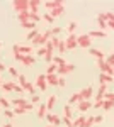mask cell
Returning <instances> with one entry per match:
<instances>
[{
	"instance_id": "1",
	"label": "cell",
	"mask_w": 114,
	"mask_h": 127,
	"mask_svg": "<svg viewBox=\"0 0 114 127\" xmlns=\"http://www.w3.org/2000/svg\"><path fill=\"white\" fill-rule=\"evenodd\" d=\"M53 36H51V31L48 29L46 32H39L38 37L32 41V46H36V48H41V46H46V42L51 39Z\"/></svg>"
},
{
	"instance_id": "2",
	"label": "cell",
	"mask_w": 114,
	"mask_h": 127,
	"mask_svg": "<svg viewBox=\"0 0 114 127\" xmlns=\"http://www.w3.org/2000/svg\"><path fill=\"white\" fill-rule=\"evenodd\" d=\"M12 7L14 10L20 14V12H29V2L27 0H15V2H12Z\"/></svg>"
},
{
	"instance_id": "3",
	"label": "cell",
	"mask_w": 114,
	"mask_h": 127,
	"mask_svg": "<svg viewBox=\"0 0 114 127\" xmlns=\"http://www.w3.org/2000/svg\"><path fill=\"white\" fill-rule=\"evenodd\" d=\"M77 37H78V36H75V34H68V37L65 39V44H67V51H73L75 48H78Z\"/></svg>"
},
{
	"instance_id": "4",
	"label": "cell",
	"mask_w": 114,
	"mask_h": 127,
	"mask_svg": "<svg viewBox=\"0 0 114 127\" xmlns=\"http://www.w3.org/2000/svg\"><path fill=\"white\" fill-rule=\"evenodd\" d=\"M97 66H99V69H101V73H106V75H111L113 76V73H114V68L107 63V61H97Z\"/></svg>"
},
{
	"instance_id": "5",
	"label": "cell",
	"mask_w": 114,
	"mask_h": 127,
	"mask_svg": "<svg viewBox=\"0 0 114 127\" xmlns=\"http://www.w3.org/2000/svg\"><path fill=\"white\" fill-rule=\"evenodd\" d=\"M77 42H78V48H90V36L89 34H82V36H78L77 37Z\"/></svg>"
},
{
	"instance_id": "6",
	"label": "cell",
	"mask_w": 114,
	"mask_h": 127,
	"mask_svg": "<svg viewBox=\"0 0 114 127\" xmlns=\"http://www.w3.org/2000/svg\"><path fill=\"white\" fill-rule=\"evenodd\" d=\"M46 75H38V78H36V88H38L39 92H46Z\"/></svg>"
},
{
	"instance_id": "7",
	"label": "cell",
	"mask_w": 114,
	"mask_h": 127,
	"mask_svg": "<svg viewBox=\"0 0 114 127\" xmlns=\"http://www.w3.org/2000/svg\"><path fill=\"white\" fill-rule=\"evenodd\" d=\"M46 120L49 122V126H53V127L63 124V119H60L56 114H46Z\"/></svg>"
},
{
	"instance_id": "8",
	"label": "cell",
	"mask_w": 114,
	"mask_h": 127,
	"mask_svg": "<svg viewBox=\"0 0 114 127\" xmlns=\"http://www.w3.org/2000/svg\"><path fill=\"white\" fill-rule=\"evenodd\" d=\"M78 93H80V98H82V100H90L92 95H94V88L92 87H85V88H82Z\"/></svg>"
},
{
	"instance_id": "9",
	"label": "cell",
	"mask_w": 114,
	"mask_h": 127,
	"mask_svg": "<svg viewBox=\"0 0 114 127\" xmlns=\"http://www.w3.org/2000/svg\"><path fill=\"white\" fill-rule=\"evenodd\" d=\"M97 26L101 27V31H104L107 29V19H106V12H101L99 15H97Z\"/></svg>"
},
{
	"instance_id": "10",
	"label": "cell",
	"mask_w": 114,
	"mask_h": 127,
	"mask_svg": "<svg viewBox=\"0 0 114 127\" xmlns=\"http://www.w3.org/2000/svg\"><path fill=\"white\" fill-rule=\"evenodd\" d=\"M73 69H75L73 64H65V66H61V68L56 69V75L58 76H65V75H68V73H72Z\"/></svg>"
},
{
	"instance_id": "11",
	"label": "cell",
	"mask_w": 114,
	"mask_h": 127,
	"mask_svg": "<svg viewBox=\"0 0 114 127\" xmlns=\"http://www.w3.org/2000/svg\"><path fill=\"white\" fill-rule=\"evenodd\" d=\"M90 56H94L97 61H104L106 59V54H104V51H101V49H95V48H90Z\"/></svg>"
},
{
	"instance_id": "12",
	"label": "cell",
	"mask_w": 114,
	"mask_h": 127,
	"mask_svg": "<svg viewBox=\"0 0 114 127\" xmlns=\"http://www.w3.org/2000/svg\"><path fill=\"white\" fill-rule=\"evenodd\" d=\"M49 14H51V17L55 19V17H60V15H63L65 14V5L63 3H60L58 7H55L53 10H49Z\"/></svg>"
},
{
	"instance_id": "13",
	"label": "cell",
	"mask_w": 114,
	"mask_h": 127,
	"mask_svg": "<svg viewBox=\"0 0 114 127\" xmlns=\"http://www.w3.org/2000/svg\"><path fill=\"white\" fill-rule=\"evenodd\" d=\"M43 5V2L39 0H31L29 2V12H34V14H39V7Z\"/></svg>"
},
{
	"instance_id": "14",
	"label": "cell",
	"mask_w": 114,
	"mask_h": 127,
	"mask_svg": "<svg viewBox=\"0 0 114 127\" xmlns=\"http://www.w3.org/2000/svg\"><path fill=\"white\" fill-rule=\"evenodd\" d=\"M106 92H107V85H101V87H99V90H97V93H95V102L104 100Z\"/></svg>"
},
{
	"instance_id": "15",
	"label": "cell",
	"mask_w": 114,
	"mask_h": 127,
	"mask_svg": "<svg viewBox=\"0 0 114 127\" xmlns=\"http://www.w3.org/2000/svg\"><path fill=\"white\" fill-rule=\"evenodd\" d=\"M113 81H114V76H111V75H106V73L99 75V83L101 85H107V83H113Z\"/></svg>"
},
{
	"instance_id": "16",
	"label": "cell",
	"mask_w": 114,
	"mask_h": 127,
	"mask_svg": "<svg viewBox=\"0 0 114 127\" xmlns=\"http://www.w3.org/2000/svg\"><path fill=\"white\" fill-rule=\"evenodd\" d=\"M10 103H12L14 107H22V108H26V105H27L29 102L26 100V98H22V97H17V98H14Z\"/></svg>"
},
{
	"instance_id": "17",
	"label": "cell",
	"mask_w": 114,
	"mask_h": 127,
	"mask_svg": "<svg viewBox=\"0 0 114 127\" xmlns=\"http://www.w3.org/2000/svg\"><path fill=\"white\" fill-rule=\"evenodd\" d=\"M90 107H94V103H90V100H80V103H78V110L80 112H87Z\"/></svg>"
},
{
	"instance_id": "18",
	"label": "cell",
	"mask_w": 114,
	"mask_h": 127,
	"mask_svg": "<svg viewBox=\"0 0 114 127\" xmlns=\"http://www.w3.org/2000/svg\"><path fill=\"white\" fill-rule=\"evenodd\" d=\"M60 3H63V2H58V0H49V2H44L43 5H44L46 12H49V10H53V9H55V7H58Z\"/></svg>"
},
{
	"instance_id": "19",
	"label": "cell",
	"mask_w": 114,
	"mask_h": 127,
	"mask_svg": "<svg viewBox=\"0 0 114 127\" xmlns=\"http://www.w3.org/2000/svg\"><path fill=\"white\" fill-rule=\"evenodd\" d=\"M106 19H107V27H111L114 31V12L113 10H107L106 12Z\"/></svg>"
},
{
	"instance_id": "20",
	"label": "cell",
	"mask_w": 114,
	"mask_h": 127,
	"mask_svg": "<svg viewBox=\"0 0 114 127\" xmlns=\"http://www.w3.org/2000/svg\"><path fill=\"white\" fill-rule=\"evenodd\" d=\"M80 100H82V98H80V93H78V92H77V93H73V95H70V98H68V105H70V107H72V105H78V103H80Z\"/></svg>"
},
{
	"instance_id": "21",
	"label": "cell",
	"mask_w": 114,
	"mask_h": 127,
	"mask_svg": "<svg viewBox=\"0 0 114 127\" xmlns=\"http://www.w3.org/2000/svg\"><path fill=\"white\" fill-rule=\"evenodd\" d=\"M58 80H60V76H58V75H46L48 85H53V87H56V85H58Z\"/></svg>"
},
{
	"instance_id": "22",
	"label": "cell",
	"mask_w": 114,
	"mask_h": 127,
	"mask_svg": "<svg viewBox=\"0 0 114 127\" xmlns=\"http://www.w3.org/2000/svg\"><path fill=\"white\" fill-rule=\"evenodd\" d=\"M89 36H90V37H99V39H102V37H107V34H106L104 31H90V32H89Z\"/></svg>"
},
{
	"instance_id": "23",
	"label": "cell",
	"mask_w": 114,
	"mask_h": 127,
	"mask_svg": "<svg viewBox=\"0 0 114 127\" xmlns=\"http://www.w3.org/2000/svg\"><path fill=\"white\" fill-rule=\"evenodd\" d=\"M46 110H48V108H46V103H41V105L38 107V119H39V120L46 117Z\"/></svg>"
},
{
	"instance_id": "24",
	"label": "cell",
	"mask_w": 114,
	"mask_h": 127,
	"mask_svg": "<svg viewBox=\"0 0 114 127\" xmlns=\"http://www.w3.org/2000/svg\"><path fill=\"white\" fill-rule=\"evenodd\" d=\"M17 19L20 22H27V20H31V12H20V14H17Z\"/></svg>"
},
{
	"instance_id": "25",
	"label": "cell",
	"mask_w": 114,
	"mask_h": 127,
	"mask_svg": "<svg viewBox=\"0 0 114 127\" xmlns=\"http://www.w3.org/2000/svg\"><path fill=\"white\" fill-rule=\"evenodd\" d=\"M32 51H34V49L31 48V46H20L19 44V53L20 54H24V56H26V54H32Z\"/></svg>"
},
{
	"instance_id": "26",
	"label": "cell",
	"mask_w": 114,
	"mask_h": 127,
	"mask_svg": "<svg viewBox=\"0 0 114 127\" xmlns=\"http://www.w3.org/2000/svg\"><path fill=\"white\" fill-rule=\"evenodd\" d=\"M85 115H80V117H77L75 120H73V127H84V124H85Z\"/></svg>"
},
{
	"instance_id": "27",
	"label": "cell",
	"mask_w": 114,
	"mask_h": 127,
	"mask_svg": "<svg viewBox=\"0 0 114 127\" xmlns=\"http://www.w3.org/2000/svg\"><path fill=\"white\" fill-rule=\"evenodd\" d=\"M53 63L56 64L58 68H61V66H65V64H68L67 61H65V59L61 58V56H55V58H53Z\"/></svg>"
},
{
	"instance_id": "28",
	"label": "cell",
	"mask_w": 114,
	"mask_h": 127,
	"mask_svg": "<svg viewBox=\"0 0 114 127\" xmlns=\"http://www.w3.org/2000/svg\"><path fill=\"white\" fill-rule=\"evenodd\" d=\"M55 103H56V95H51V97H48L46 108H48V110H51V108L55 107Z\"/></svg>"
},
{
	"instance_id": "29",
	"label": "cell",
	"mask_w": 114,
	"mask_h": 127,
	"mask_svg": "<svg viewBox=\"0 0 114 127\" xmlns=\"http://www.w3.org/2000/svg\"><path fill=\"white\" fill-rule=\"evenodd\" d=\"M14 85L15 83H12V81H3L2 88H3V92H14Z\"/></svg>"
},
{
	"instance_id": "30",
	"label": "cell",
	"mask_w": 114,
	"mask_h": 127,
	"mask_svg": "<svg viewBox=\"0 0 114 127\" xmlns=\"http://www.w3.org/2000/svg\"><path fill=\"white\" fill-rule=\"evenodd\" d=\"M63 117L73 119V114H72V107H70V105H65V107H63Z\"/></svg>"
},
{
	"instance_id": "31",
	"label": "cell",
	"mask_w": 114,
	"mask_h": 127,
	"mask_svg": "<svg viewBox=\"0 0 114 127\" xmlns=\"http://www.w3.org/2000/svg\"><path fill=\"white\" fill-rule=\"evenodd\" d=\"M20 26H22L24 29H27V31H34L36 29V24L31 22V20H27V22H20Z\"/></svg>"
},
{
	"instance_id": "32",
	"label": "cell",
	"mask_w": 114,
	"mask_h": 127,
	"mask_svg": "<svg viewBox=\"0 0 114 127\" xmlns=\"http://www.w3.org/2000/svg\"><path fill=\"white\" fill-rule=\"evenodd\" d=\"M56 69H58V66L55 64V63L48 64V68H46V75H56Z\"/></svg>"
},
{
	"instance_id": "33",
	"label": "cell",
	"mask_w": 114,
	"mask_h": 127,
	"mask_svg": "<svg viewBox=\"0 0 114 127\" xmlns=\"http://www.w3.org/2000/svg\"><path fill=\"white\" fill-rule=\"evenodd\" d=\"M38 34H39V32H38L36 29H34V31H29V32H27V36H26V39L32 42V41H34L36 37H38Z\"/></svg>"
},
{
	"instance_id": "34",
	"label": "cell",
	"mask_w": 114,
	"mask_h": 127,
	"mask_svg": "<svg viewBox=\"0 0 114 127\" xmlns=\"http://www.w3.org/2000/svg\"><path fill=\"white\" fill-rule=\"evenodd\" d=\"M24 90H26V92H29V93H31V95H36V85H32V83H31V81H29L27 85H26V87H24Z\"/></svg>"
},
{
	"instance_id": "35",
	"label": "cell",
	"mask_w": 114,
	"mask_h": 127,
	"mask_svg": "<svg viewBox=\"0 0 114 127\" xmlns=\"http://www.w3.org/2000/svg\"><path fill=\"white\" fill-rule=\"evenodd\" d=\"M77 27H78V24H77V22H70V24H68V27H67L68 34H75Z\"/></svg>"
},
{
	"instance_id": "36",
	"label": "cell",
	"mask_w": 114,
	"mask_h": 127,
	"mask_svg": "<svg viewBox=\"0 0 114 127\" xmlns=\"http://www.w3.org/2000/svg\"><path fill=\"white\" fill-rule=\"evenodd\" d=\"M0 107H3L5 110L10 107V100H7L5 97H0Z\"/></svg>"
},
{
	"instance_id": "37",
	"label": "cell",
	"mask_w": 114,
	"mask_h": 127,
	"mask_svg": "<svg viewBox=\"0 0 114 127\" xmlns=\"http://www.w3.org/2000/svg\"><path fill=\"white\" fill-rule=\"evenodd\" d=\"M114 108V102H111V100H104V107H102V110H113Z\"/></svg>"
},
{
	"instance_id": "38",
	"label": "cell",
	"mask_w": 114,
	"mask_h": 127,
	"mask_svg": "<svg viewBox=\"0 0 114 127\" xmlns=\"http://www.w3.org/2000/svg\"><path fill=\"white\" fill-rule=\"evenodd\" d=\"M17 80H19V85H20L22 88H24V87H26V85L29 83L27 78H26V75H19V78H17Z\"/></svg>"
},
{
	"instance_id": "39",
	"label": "cell",
	"mask_w": 114,
	"mask_h": 127,
	"mask_svg": "<svg viewBox=\"0 0 114 127\" xmlns=\"http://www.w3.org/2000/svg\"><path fill=\"white\" fill-rule=\"evenodd\" d=\"M58 51H60V54L67 53V44H65V39H61V41H60V46H58Z\"/></svg>"
},
{
	"instance_id": "40",
	"label": "cell",
	"mask_w": 114,
	"mask_h": 127,
	"mask_svg": "<svg viewBox=\"0 0 114 127\" xmlns=\"http://www.w3.org/2000/svg\"><path fill=\"white\" fill-rule=\"evenodd\" d=\"M41 19H43V17H41L39 14H34V12H31V22H34V24H38V22H39Z\"/></svg>"
},
{
	"instance_id": "41",
	"label": "cell",
	"mask_w": 114,
	"mask_h": 127,
	"mask_svg": "<svg viewBox=\"0 0 114 127\" xmlns=\"http://www.w3.org/2000/svg\"><path fill=\"white\" fill-rule=\"evenodd\" d=\"M14 114H15V115H24V114H27V110L22 108V107H15L14 108Z\"/></svg>"
},
{
	"instance_id": "42",
	"label": "cell",
	"mask_w": 114,
	"mask_h": 127,
	"mask_svg": "<svg viewBox=\"0 0 114 127\" xmlns=\"http://www.w3.org/2000/svg\"><path fill=\"white\" fill-rule=\"evenodd\" d=\"M43 20H46L48 24H53V17H51V14H49V12H46V14H43Z\"/></svg>"
},
{
	"instance_id": "43",
	"label": "cell",
	"mask_w": 114,
	"mask_h": 127,
	"mask_svg": "<svg viewBox=\"0 0 114 127\" xmlns=\"http://www.w3.org/2000/svg\"><path fill=\"white\" fill-rule=\"evenodd\" d=\"M7 69H9V73L12 75V78H19V71L14 68V66H10V68H7Z\"/></svg>"
},
{
	"instance_id": "44",
	"label": "cell",
	"mask_w": 114,
	"mask_h": 127,
	"mask_svg": "<svg viewBox=\"0 0 114 127\" xmlns=\"http://www.w3.org/2000/svg\"><path fill=\"white\" fill-rule=\"evenodd\" d=\"M94 124H95V122H94V115H92V117H87V119H85V124H84V127H92Z\"/></svg>"
},
{
	"instance_id": "45",
	"label": "cell",
	"mask_w": 114,
	"mask_h": 127,
	"mask_svg": "<svg viewBox=\"0 0 114 127\" xmlns=\"http://www.w3.org/2000/svg\"><path fill=\"white\" fill-rule=\"evenodd\" d=\"M49 41H51V44L55 46V49H58V46H60V41H61V39H60V37H56V36H53Z\"/></svg>"
},
{
	"instance_id": "46",
	"label": "cell",
	"mask_w": 114,
	"mask_h": 127,
	"mask_svg": "<svg viewBox=\"0 0 114 127\" xmlns=\"http://www.w3.org/2000/svg\"><path fill=\"white\" fill-rule=\"evenodd\" d=\"M14 92H15V93H19V95H22V93H24L26 90L20 87V85H17V83H15V85H14Z\"/></svg>"
},
{
	"instance_id": "47",
	"label": "cell",
	"mask_w": 114,
	"mask_h": 127,
	"mask_svg": "<svg viewBox=\"0 0 114 127\" xmlns=\"http://www.w3.org/2000/svg\"><path fill=\"white\" fill-rule=\"evenodd\" d=\"M51 36H58L60 32H61V27H58V26H55V27H51Z\"/></svg>"
},
{
	"instance_id": "48",
	"label": "cell",
	"mask_w": 114,
	"mask_h": 127,
	"mask_svg": "<svg viewBox=\"0 0 114 127\" xmlns=\"http://www.w3.org/2000/svg\"><path fill=\"white\" fill-rule=\"evenodd\" d=\"M104 100H111V102H114V92H106Z\"/></svg>"
},
{
	"instance_id": "49",
	"label": "cell",
	"mask_w": 114,
	"mask_h": 127,
	"mask_svg": "<svg viewBox=\"0 0 114 127\" xmlns=\"http://www.w3.org/2000/svg\"><path fill=\"white\" fill-rule=\"evenodd\" d=\"M36 53H38V56H43V58H44V56H46V48H44V46H41V48H38Z\"/></svg>"
},
{
	"instance_id": "50",
	"label": "cell",
	"mask_w": 114,
	"mask_h": 127,
	"mask_svg": "<svg viewBox=\"0 0 114 127\" xmlns=\"http://www.w3.org/2000/svg\"><path fill=\"white\" fill-rule=\"evenodd\" d=\"M106 61L114 68V53H113V54H109V56H106Z\"/></svg>"
},
{
	"instance_id": "51",
	"label": "cell",
	"mask_w": 114,
	"mask_h": 127,
	"mask_svg": "<svg viewBox=\"0 0 114 127\" xmlns=\"http://www.w3.org/2000/svg\"><path fill=\"white\" fill-rule=\"evenodd\" d=\"M63 124L67 127H73V120L72 119H67V117H63Z\"/></svg>"
},
{
	"instance_id": "52",
	"label": "cell",
	"mask_w": 114,
	"mask_h": 127,
	"mask_svg": "<svg viewBox=\"0 0 114 127\" xmlns=\"http://www.w3.org/2000/svg\"><path fill=\"white\" fill-rule=\"evenodd\" d=\"M3 114H5V117H7V119H12L14 115H15V114H14V110H9V108H7Z\"/></svg>"
},
{
	"instance_id": "53",
	"label": "cell",
	"mask_w": 114,
	"mask_h": 127,
	"mask_svg": "<svg viewBox=\"0 0 114 127\" xmlns=\"http://www.w3.org/2000/svg\"><path fill=\"white\" fill-rule=\"evenodd\" d=\"M102 120H104V117H102V115H94V122H95V124H101Z\"/></svg>"
},
{
	"instance_id": "54",
	"label": "cell",
	"mask_w": 114,
	"mask_h": 127,
	"mask_svg": "<svg viewBox=\"0 0 114 127\" xmlns=\"http://www.w3.org/2000/svg\"><path fill=\"white\" fill-rule=\"evenodd\" d=\"M44 48H46L48 51H55V46L51 44V41H48V42H46V46H44Z\"/></svg>"
},
{
	"instance_id": "55",
	"label": "cell",
	"mask_w": 114,
	"mask_h": 127,
	"mask_svg": "<svg viewBox=\"0 0 114 127\" xmlns=\"http://www.w3.org/2000/svg\"><path fill=\"white\" fill-rule=\"evenodd\" d=\"M94 107H95V108H102V107H104V100H101V102H95Z\"/></svg>"
},
{
	"instance_id": "56",
	"label": "cell",
	"mask_w": 114,
	"mask_h": 127,
	"mask_svg": "<svg viewBox=\"0 0 114 127\" xmlns=\"http://www.w3.org/2000/svg\"><path fill=\"white\" fill-rule=\"evenodd\" d=\"M58 85H60V87H65V85H67L65 78H61V76H60V80H58Z\"/></svg>"
},
{
	"instance_id": "57",
	"label": "cell",
	"mask_w": 114,
	"mask_h": 127,
	"mask_svg": "<svg viewBox=\"0 0 114 127\" xmlns=\"http://www.w3.org/2000/svg\"><path fill=\"white\" fill-rule=\"evenodd\" d=\"M31 103H39V95H32V102Z\"/></svg>"
},
{
	"instance_id": "58",
	"label": "cell",
	"mask_w": 114,
	"mask_h": 127,
	"mask_svg": "<svg viewBox=\"0 0 114 127\" xmlns=\"http://www.w3.org/2000/svg\"><path fill=\"white\" fill-rule=\"evenodd\" d=\"M32 108H34V105H32V103H27V105H26V110H27V112H31Z\"/></svg>"
},
{
	"instance_id": "59",
	"label": "cell",
	"mask_w": 114,
	"mask_h": 127,
	"mask_svg": "<svg viewBox=\"0 0 114 127\" xmlns=\"http://www.w3.org/2000/svg\"><path fill=\"white\" fill-rule=\"evenodd\" d=\"M2 127H12V124H10V122H7V124H3Z\"/></svg>"
},
{
	"instance_id": "60",
	"label": "cell",
	"mask_w": 114,
	"mask_h": 127,
	"mask_svg": "<svg viewBox=\"0 0 114 127\" xmlns=\"http://www.w3.org/2000/svg\"><path fill=\"white\" fill-rule=\"evenodd\" d=\"M0 88H2V76H0Z\"/></svg>"
},
{
	"instance_id": "61",
	"label": "cell",
	"mask_w": 114,
	"mask_h": 127,
	"mask_svg": "<svg viewBox=\"0 0 114 127\" xmlns=\"http://www.w3.org/2000/svg\"><path fill=\"white\" fill-rule=\"evenodd\" d=\"M48 127H53V126H48Z\"/></svg>"
},
{
	"instance_id": "62",
	"label": "cell",
	"mask_w": 114,
	"mask_h": 127,
	"mask_svg": "<svg viewBox=\"0 0 114 127\" xmlns=\"http://www.w3.org/2000/svg\"><path fill=\"white\" fill-rule=\"evenodd\" d=\"M0 46H2V42H0Z\"/></svg>"
},
{
	"instance_id": "63",
	"label": "cell",
	"mask_w": 114,
	"mask_h": 127,
	"mask_svg": "<svg viewBox=\"0 0 114 127\" xmlns=\"http://www.w3.org/2000/svg\"><path fill=\"white\" fill-rule=\"evenodd\" d=\"M113 76H114V73H113Z\"/></svg>"
}]
</instances>
